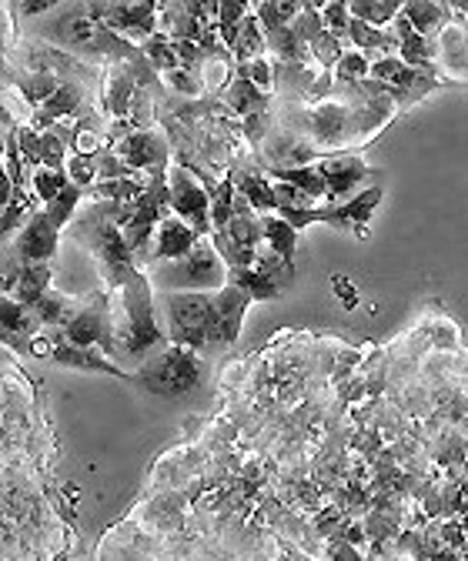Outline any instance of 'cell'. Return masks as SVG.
Wrapping results in <instances>:
<instances>
[{
  "instance_id": "cell-1",
  "label": "cell",
  "mask_w": 468,
  "mask_h": 561,
  "mask_svg": "<svg viewBox=\"0 0 468 561\" xmlns=\"http://www.w3.org/2000/svg\"><path fill=\"white\" fill-rule=\"evenodd\" d=\"M164 348H171V338L158 321L148 274L138 271L124 288L111 291V338L104 351L121 364L124 374H134Z\"/></svg>"
},
{
  "instance_id": "cell-2",
  "label": "cell",
  "mask_w": 468,
  "mask_h": 561,
  "mask_svg": "<svg viewBox=\"0 0 468 561\" xmlns=\"http://www.w3.org/2000/svg\"><path fill=\"white\" fill-rule=\"evenodd\" d=\"M144 274H148L154 294H218L231 281L228 264L214 251L211 238H204L188 258L151 264Z\"/></svg>"
},
{
  "instance_id": "cell-3",
  "label": "cell",
  "mask_w": 468,
  "mask_h": 561,
  "mask_svg": "<svg viewBox=\"0 0 468 561\" xmlns=\"http://www.w3.org/2000/svg\"><path fill=\"white\" fill-rule=\"evenodd\" d=\"M158 321L178 348H221L214 294H158Z\"/></svg>"
},
{
  "instance_id": "cell-4",
  "label": "cell",
  "mask_w": 468,
  "mask_h": 561,
  "mask_svg": "<svg viewBox=\"0 0 468 561\" xmlns=\"http://www.w3.org/2000/svg\"><path fill=\"white\" fill-rule=\"evenodd\" d=\"M201 374H204V364L198 358V351L171 344V348H164L161 354H154L148 364H141V368L134 371V378H138L144 388L158 391L164 398H178L201 385Z\"/></svg>"
},
{
  "instance_id": "cell-5",
  "label": "cell",
  "mask_w": 468,
  "mask_h": 561,
  "mask_svg": "<svg viewBox=\"0 0 468 561\" xmlns=\"http://www.w3.org/2000/svg\"><path fill=\"white\" fill-rule=\"evenodd\" d=\"M168 191H171V214L188 221L201 238H211V191L198 174L184 164L168 167Z\"/></svg>"
},
{
  "instance_id": "cell-6",
  "label": "cell",
  "mask_w": 468,
  "mask_h": 561,
  "mask_svg": "<svg viewBox=\"0 0 468 561\" xmlns=\"http://www.w3.org/2000/svg\"><path fill=\"white\" fill-rule=\"evenodd\" d=\"M111 151L141 177H164L168 167L174 164L168 134L158 131V127H151V131H131L128 137H121Z\"/></svg>"
},
{
  "instance_id": "cell-7",
  "label": "cell",
  "mask_w": 468,
  "mask_h": 561,
  "mask_svg": "<svg viewBox=\"0 0 468 561\" xmlns=\"http://www.w3.org/2000/svg\"><path fill=\"white\" fill-rule=\"evenodd\" d=\"M91 14L107 31L141 47L148 37L158 34L161 4H91Z\"/></svg>"
},
{
  "instance_id": "cell-8",
  "label": "cell",
  "mask_w": 468,
  "mask_h": 561,
  "mask_svg": "<svg viewBox=\"0 0 468 561\" xmlns=\"http://www.w3.org/2000/svg\"><path fill=\"white\" fill-rule=\"evenodd\" d=\"M111 338V294L94 291L91 301L77 304L74 318L64 324V341L77 348H107Z\"/></svg>"
},
{
  "instance_id": "cell-9",
  "label": "cell",
  "mask_w": 468,
  "mask_h": 561,
  "mask_svg": "<svg viewBox=\"0 0 468 561\" xmlns=\"http://www.w3.org/2000/svg\"><path fill=\"white\" fill-rule=\"evenodd\" d=\"M138 91L141 84H138V71H134V57L131 61L107 64V71L101 77V111L111 121H128Z\"/></svg>"
},
{
  "instance_id": "cell-10",
  "label": "cell",
  "mask_w": 468,
  "mask_h": 561,
  "mask_svg": "<svg viewBox=\"0 0 468 561\" xmlns=\"http://www.w3.org/2000/svg\"><path fill=\"white\" fill-rule=\"evenodd\" d=\"M315 164L321 177L328 181V204H345L351 198H358V194H362L358 184L372 174L358 154H331V157H321Z\"/></svg>"
},
{
  "instance_id": "cell-11",
  "label": "cell",
  "mask_w": 468,
  "mask_h": 561,
  "mask_svg": "<svg viewBox=\"0 0 468 561\" xmlns=\"http://www.w3.org/2000/svg\"><path fill=\"white\" fill-rule=\"evenodd\" d=\"M61 234L64 231L54 228V221L47 218L44 208H37L34 218L27 221L24 228L14 234V241H7V244H11L17 254H21V261H27V264H44V261L54 258L57 244H61Z\"/></svg>"
},
{
  "instance_id": "cell-12",
  "label": "cell",
  "mask_w": 468,
  "mask_h": 561,
  "mask_svg": "<svg viewBox=\"0 0 468 561\" xmlns=\"http://www.w3.org/2000/svg\"><path fill=\"white\" fill-rule=\"evenodd\" d=\"M438 77H448V81H462L468 84V17L455 14V21L438 34Z\"/></svg>"
},
{
  "instance_id": "cell-13",
  "label": "cell",
  "mask_w": 468,
  "mask_h": 561,
  "mask_svg": "<svg viewBox=\"0 0 468 561\" xmlns=\"http://www.w3.org/2000/svg\"><path fill=\"white\" fill-rule=\"evenodd\" d=\"M204 238L198 231L191 228L188 221H181L178 214H168L158 231H154V248H151V264H161V261H178V258H188V254L198 248ZM148 264V268H151ZM144 268V271H148Z\"/></svg>"
},
{
  "instance_id": "cell-14",
  "label": "cell",
  "mask_w": 468,
  "mask_h": 561,
  "mask_svg": "<svg viewBox=\"0 0 468 561\" xmlns=\"http://www.w3.org/2000/svg\"><path fill=\"white\" fill-rule=\"evenodd\" d=\"M251 304V294L238 284L228 281V288H221L214 294V308H218V344L221 348H231L241 334V321H245V311Z\"/></svg>"
},
{
  "instance_id": "cell-15",
  "label": "cell",
  "mask_w": 468,
  "mask_h": 561,
  "mask_svg": "<svg viewBox=\"0 0 468 561\" xmlns=\"http://www.w3.org/2000/svg\"><path fill=\"white\" fill-rule=\"evenodd\" d=\"M378 201H382V187H368L358 198H351L345 204H325L318 214V221L325 224H335V228H365L368 218H372V211L378 208Z\"/></svg>"
},
{
  "instance_id": "cell-16",
  "label": "cell",
  "mask_w": 468,
  "mask_h": 561,
  "mask_svg": "<svg viewBox=\"0 0 468 561\" xmlns=\"http://www.w3.org/2000/svg\"><path fill=\"white\" fill-rule=\"evenodd\" d=\"M221 104L228 107V114H234L238 121H245V117H251V114L271 111V107H275V97L265 94V91H258V87L251 84L245 74H238L231 81L228 91H224Z\"/></svg>"
},
{
  "instance_id": "cell-17",
  "label": "cell",
  "mask_w": 468,
  "mask_h": 561,
  "mask_svg": "<svg viewBox=\"0 0 468 561\" xmlns=\"http://www.w3.org/2000/svg\"><path fill=\"white\" fill-rule=\"evenodd\" d=\"M61 84L64 81H61V77H54V74L21 71V67H11V71H7V87H14V91L34 107V111H41V107L51 101L57 91H61Z\"/></svg>"
},
{
  "instance_id": "cell-18",
  "label": "cell",
  "mask_w": 468,
  "mask_h": 561,
  "mask_svg": "<svg viewBox=\"0 0 468 561\" xmlns=\"http://www.w3.org/2000/svg\"><path fill=\"white\" fill-rule=\"evenodd\" d=\"M51 358L64 368H81V371H107V374H124V368L117 364L104 348H77V344L57 341Z\"/></svg>"
},
{
  "instance_id": "cell-19",
  "label": "cell",
  "mask_w": 468,
  "mask_h": 561,
  "mask_svg": "<svg viewBox=\"0 0 468 561\" xmlns=\"http://www.w3.org/2000/svg\"><path fill=\"white\" fill-rule=\"evenodd\" d=\"M402 14L408 17V24L415 27V34H422V37H438L455 21L452 4H402Z\"/></svg>"
},
{
  "instance_id": "cell-20",
  "label": "cell",
  "mask_w": 468,
  "mask_h": 561,
  "mask_svg": "<svg viewBox=\"0 0 468 561\" xmlns=\"http://www.w3.org/2000/svg\"><path fill=\"white\" fill-rule=\"evenodd\" d=\"M51 284H54L51 261H44V264H24V271H21V278H17V284H14L11 298H17L21 304H27V308H31V304H37L47 291H51Z\"/></svg>"
},
{
  "instance_id": "cell-21",
  "label": "cell",
  "mask_w": 468,
  "mask_h": 561,
  "mask_svg": "<svg viewBox=\"0 0 468 561\" xmlns=\"http://www.w3.org/2000/svg\"><path fill=\"white\" fill-rule=\"evenodd\" d=\"M231 54L238 64H251V61H258V57H268V37H265V27L258 21L255 7H251V14L241 21L238 44H234Z\"/></svg>"
},
{
  "instance_id": "cell-22",
  "label": "cell",
  "mask_w": 468,
  "mask_h": 561,
  "mask_svg": "<svg viewBox=\"0 0 468 561\" xmlns=\"http://www.w3.org/2000/svg\"><path fill=\"white\" fill-rule=\"evenodd\" d=\"M231 284H238V288H245L251 294V301H271L278 298V291L285 288V281L278 278V274H271L265 268H241V271H231Z\"/></svg>"
},
{
  "instance_id": "cell-23",
  "label": "cell",
  "mask_w": 468,
  "mask_h": 561,
  "mask_svg": "<svg viewBox=\"0 0 468 561\" xmlns=\"http://www.w3.org/2000/svg\"><path fill=\"white\" fill-rule=\"evenodd\" d=\"M31 311H34V318L41 328H61L64 331V324L74 318L77 301L67 298V294H61V291H47L41 301L31 304Z\"/></svg>"
},
{
  "instance_id": "cell-24",
  "label": "cell",
  "mask_w": 468,
  "mask_h": 561,
  "mask_svg": "<svg viewBox=\"0 0 468 561\" xmlns=\"http://www.w3.org/2000/svg\"><path fill=\"white\" fill-rule=\"evenodd\" d=\"M84 198H87V191H84V187L67 184L64 191L57 194V198H54L51 204H44V214L54 221V228H57V231H67V228H71V224H74L77 211H81Z\"/></svg>"
},
{
  "instance_id": "cell-25",
  "label": "cell",
  "mask_w": 468,
  "mask_h": 561,
  "mask_svg": "<svg viewBox=\"0 0 468 561\" xmlns=\"http://www.w3.org/2000/svg\"><path fill=\"white\" fill-rule=\"evenodd\" d=\"M261 221H265V244L278 254V258H285L291 264V254H295V244H298V231L291 228L278 211L261 214Z\"/></svg>"
},
{
  "instance_id": "cell-26",
  "label": "cell",
  "mask_w": 468,
  "mask_h": 561,
  "mask_svg": "<svg viewBox=\"0 0 468 561\" xmlns=\"http://www.w3.org/2000/svg\"><path fill=\"white\" fill-rule=\"evenodd\" d=\"M141 54L148 57V64H151L161 77L171 74V71H178V67H181V61H178V44H174L171 37L161 34V31L141 44Z\"/></svg>"
},
{
  "instance_id": "cell-27",
  "label": "cell",
  "mask_w": 468,
  "mask_h": 561,
  "mask_svg": "<svg viewBox=\"0 0 468 561\" xmlns=\"http://www.w3.org/2000/svg\"><path fill=\"white\" fill-rule=\"evenodd\" d=\"M67 184H71L67 171H57V167H34L31 171V198L41 201V208H44V204H51Z\"/></svg>"
},
{
  "instance_id": "cell-28",
  "label": "cell",
  "mask_w": 468,
  "mask_h": 561,
  "mask_svg": "<svg viewBox=\"0 0 468 561\" xmlns=\"http://www.w3.org/2000/svg\"><path fill=\"white\" fill-rule=\"evenodd\" d=\"M234 201H238V187H234L231 177H221L211 191V228L224 231L228 221L234 218Z\"/></svg>"
},
{
  "instance_id": "cell-29",
  "label": "cell",
  "mask_w": 468,
  "mask_h": 561,
  "mask_svg": "<svg viewBox=\"0 0 468 561\" xmlns=\"http://www.w3.org/2000/svg\"><path fill=\"white\" fill-rule=\"evenodd\" d=\"M335 81L338 84H358V81H368L372 77V57L355 51V47H348L345 57H341V64L335 67Z\"/></svg>"
},
{
  "instance_id": "cell-30",
  "label": "cell",
  "mask_w": 468,
  "mask_h": 561,
  "mask_svg": "<svg viewBox=\"0 0 468 561\" xmlns=\"http://www.w3.org/2000/svg\"><path fill=\"white\" fill-rule=\"evenodd\" d=\"M345 51H348V41H341V37L325 31L315 44H311V61H315L321 71H335V67L341 64V57H345Z\"/></svg>"
},
{
  "instance_id": "cell-31",
  "label": "cell",
  "mask_w": 468,
  "mask_h": 561,
  "mask_svg": "<svg viewBox=\"0 0 468 561\" xmlns=\"http://www.w3.org/2000/svg\"><path fill=\"white\" fill-rule=\"evenodd\" d=\"M348 11L355 21H365L378 27V31H385V27H392L395 17L402 14V4H348Z\"/></svg>"
},
{
  "instance_id": "cell-32",
  "label": "cell",
  "mask_w": 468,
  "mask_h": 561,
  "mask_svg": "<svg viewBox=\"0 0 468 561\" xmlns=\"http://www.w3.org/2000/svg\"><path fill=\"white\" fill-rule=\"evenodd\" d=\"M164 87H168L171 97H181V101H198V97H204V84L201 77L194 71H184V67H178V71L164 74L161 77Z\"/></svg>"
},
{
  "instance_id": "cell-33",
  "label": "cell",
  "mask_w": 468,
  "mask_h": 561,
  "mask_svg": "<svg viewBox=\"0 0 468 561\" xmlns=\"http://www.w3.org/2000/svg\"><path fill=\"white\" fill-rule=\"evenodd\" d=\"M291 31L298 34V41H305L308 47L318 41L321 34H325V21H321V7L315 4H305V11H301L295 21H291Z\"/></svg>"
},
{
  "instance_id": "cell-34",
  "label": "cell",
  "mask_w": 468,
  "mask_h": 561,
  "mask_svg": "<svg viewBox=\"0 0 468 561\" xmlns=\"http://www.w3.org/2000/svg\"><path fill=\"white\" fill-rule=\"evenodd\" d=\"M64 171H67V177H71V184L84 187V191H91V187L97 184V157H87V154L71 151Z\"/></svg>"
},
{
  "instance_id": "cell-35",
  "label": "cell",
  "mask_w": 468,
  "mask_h": 561,
  "mask_svg": "<svg viewBox=\"0 0 468 561\" xmlns=\"http://www.w3.org/2000/svg\"><path fill=\"white\" fill-rule=\"evenodd\" d=\"M238 74H245L258 91L275 97V61H271V57H258V61H251V64H238Z\"/></svg>"
},
{
  "instance_id": "cell-36",
  "label": "cell",
  "mask_w": 468,
  "mask_h": 561,
  "mask_svg": "<svg viewBox=\"0 0 468 561\" xmlns=\"http://www.w3.org/2000/svg\"><path fill=\"white\" fill-rule=\"evenodd\" d=\"M301 11H305V4H258L255 7L261 27H288Z\"/></svg>"
},
{
  "instance_id": "cell-37",
  "label": "cell",
  "mask_w": 468,
  "mask_h": 561,
  "mask_svg": "<svg viewBox=\"0 0 468 561\" xmlns=\"http://www.w3.org/2000/svg\"><path fill=\"white\" fill-rule=\"evenodd\" d=\"M321 21H325V31L348 41V27H351V11L348 4H321Z\"/></svg>"
},
{
  "instance_id": "cell-38",
  "label": "cell",
  "mask_w": 468,
  "mask_h": 561,
  "mask_svg": "<svg viewBox=\"0 0 468 561\" xmlns=\"http://www.w3.org/2000/svg\"><path fill=\"white\" fill-rule=\"evenodd\" d=\"M124 177H141V174L131 171L114 151L97 154V181H124Z\"/></svg>"
},
{
  "instance_id": "cell-39",
  "label": "cell",
  "mask_w": 468,
  "mask_h": 561,
  "mask_svg": "<svg viewBox=\"0 0 468 561\" xmlns=\"http://www.w3.org/2000/svg\"><path fill=\"white\" fill-rule=\"evenodd\" d=\"M248 14H251L248 4H221V11H218V27H238Z\"/></svg>"
}]
</instances>
